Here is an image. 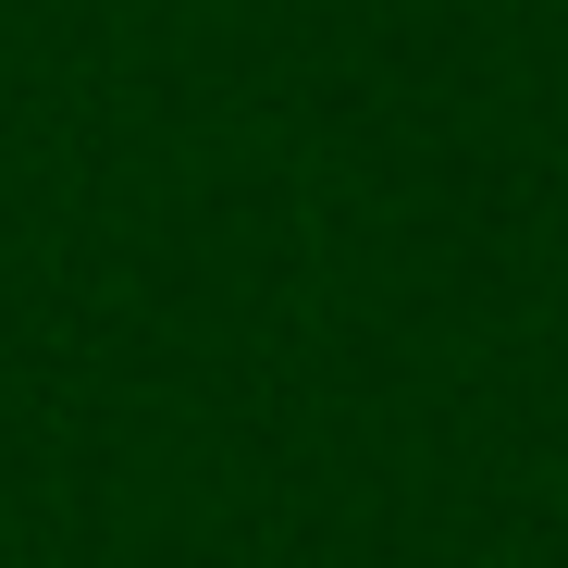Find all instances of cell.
Returning <instances> with one entry per match:
<instances>
[]
</instances>
